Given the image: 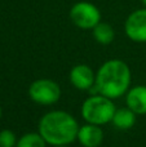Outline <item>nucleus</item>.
Segmentation results:
<instances>
[{
    "label": "nucleus",
    "instance_id": "0eeeda50",
    "mask_svg": "<svg viewBox=\"0 0 146 147\" xmlns=\"http://www.w3.org/2000/svg\"><path fill=\"white\" fill-rule=\"evenodd\" d=\"M70 83L79 90H88L96 84V72L88 65H76L70 71Z\"/></svg>",
    "mask_w": 146,
    "mask_h": 147
},
{
    "label": "nucleus",
    "instance_id": "7ed1b4c3",
    "mask_svg": "<svg viewBox=\"0 0 146 147\" xmlns=\"http://www.w3.org/2000/svg\"><path fill=\"white\" fill-rule=\"evenodd\" d=\"M116 111L113 99L103 94H92L82 105V116L87 123L105 125L111 123Z\"/></svg>",
    "mask_w": 146,
    "mask_h": 147
},
{
    "label": "nucleus",
    "instance_id": "f257e3e1",
    "mask_svg": "<svg viewBox=\"0 0 146 147\" xmlns=\"http://www.w3.org/2000/svg\"><path fill=\"white\" fill-rule=\"evenodd\" d=\"M38 130L48 145L69 146L76 141L79 124L69 112L53 110L41 116Z\"/></svg>",
    "mask_w": 146,
    "mask_h": 147
},
{
    "label": "nucleus",
    "instance_id": "1a4fd4ad",
    "mask_svg": "<svg viewBox=\"0 0 146 147\" xmlns=\"http://www.w3.org/2000/svg\"><path fill=\"white\" fill-rule=\"evenodd\" d=\"M126 105L136 115H146V85H135L126 93Z\"/></svg>",
    "mask_w": 146,
    "mask_h": 147
},
{
    "label": "nucleus",
    "instance_id": "6e6552de",
    "mask_svg": "<svg viewBox=\"0 0 146 147\" xmlns=\"http://www.w3.org/2000/svg\"><path fill=\"white\" fill-rule=\"evenodd\" d=\"M76 140L83 147H98L103 141V130L101 125L87 123L79 127Z\"/></svg>",
    "mask_w": 146,
    "mask_h": 147
},
{
    "label": "nucleus",
    "instance_id": "20e7f679",
    "mask_svg": "<svg viewBox=\"0 0 146 147\" xmlns=\"http://www.w3.org/2000/svg\"><path fill=\"white\" fill-rule=\"evenodd\" d=\"M28 97L38 105L51 106L61 98V88L51 79H38L28 86Z\"/></svg>",
    "mask_w": 146,
    "mask_h": 147
},
{
    "label": "nucleus",
    "instance_id": "2eb2a0df",
    "mask_svg": "<svg viewBox=\"0 0 146 147\" xmlns=\"http://www.w3.org/2000/svg\"><path fill=\"white\" fill-rule=\"evenodd\" d=\"M52 147H67V146H52Z\"/></svg>",
    "mask_w": 146,
    "mask_h": 147
},
{
    "label": "nucleus",
    "instance_id": "f03ea898",
    "mask_svg": "<svg viewBox=\"0 0 146 147\" xmlns=\"http://www.w3.org/2000/svg\"><path fill=\"white\" fill-rule=\"evenodd\" d=\"M131 69L122 59H109L96 72V86L100 94L111 99L124 96L131 88Z\"/></svg>",
    "mask_w": 146,
    "mask_h": 147
},
{
    "label": "nucleus",
    "instance_id": "9d476101",
    "mask_svg": "<svg viewBox=\"0 0 146 147\" xmlns=\"http://www.w3.org/2000/svg\"><path fill=\"white\" fill-rule=\"evenodd\" d=\"M111 123L114 124V127H116L120 130L131 129L136 124V114L131 109H128V107L116 109Z\"/></svg>",
    "mask_w": 146,
    "mask_h": 147
},
{
    "label": "nucleus",
    "instance_id": "39448f33",
    "mask_svg": "<svg viewBox=\"0 0 146 147\" xmlns=\"http://www.w3.org/2000/svg\"><path fill=\"white\" fill-rule=\"evenodd\" d=\"M70 20L76 27L92 30L97 23L101 22V12L92 3L78 1L70 9Z\"/></svg>",
    "mask_w": 146,
    "mask_h": 147
},
{
    "label": "nucleus",
    "instance_id": "f8f14e48",
    "mask_svg": "<svg viewBox=\"0 0 146 147\" xmlns=\"http://www.w3.org/2000/svg\"><path fill=\"white\" fill-rule=\"evenodd\" d=\"M48 143L45 142L40 133H26L21 138H18L16 147H45Z\"/></svg>",
    "mask_w": 146,
    "mask_h": 147
},
{
    "label": "nucleus",
    "instance_id": "dca6fc26",
    "mask_svg": "<svg viewBox=\"0 0 146 147\" xmlns=\"http://www.w3.org/2000/svg\"><path fill=\"white\" fill-rule=\"evenodd\" d=\"M0 117H1V106H0Z\"/></svg>",
    "mask_w": 146,
    "mask_h": 147
},
{
    "label": "nucleus",
    "instance_id": "9b49d317",
    "mask_svg": "<svg viewBox=\"0 0 146 147\" xmlns=\"http://www.w3.org/2000/svg\"><path fill=\"white\" fill-rule=\"evenodd\" d=\"M93 31V38L96 41L102 45H109L114 41L115 38V31H114L113 26L107 22H100L92 28Z\"/></svg>",
    "mask_w": 146,
    "mask_h": 147
},
{
    "label": "nucleus",
    "instance_id": "ddd939ff",
    "mask_svg": "<svg viewBox=\"0 0 146 147\" xmlns=\"http://www.w3.org/2000/svg\"><path fill=\"white\" fill-rule=\"evenodd\" d=\"M16 134L9 129H4L0 132V147H16L17 145Z\"/></svg>",
    "mask_w": 146,
    "mask_h": 147
},
{
    "label": "nucleus",
    "instance_id": "4468645a",
    "mask_svg": "<svg viewBox=\"0 0 146 147\" xmlns=\"http://www.w3.org/2000/svg\"><path fill=\"white\" fill-rule=\"evenodd\" d=\"M141 3H142V4H144V7L146 8V0H141Z\"/></svg>",
    "mask_w": 146,
    "mask_h": 147
},
{
    "label": "nucleus",
    "instance_id": "423d86ee",
    "mask_svg": "<svg viewBox=\"0 0 146 147\" xmlns=\"http://www.w3.org/2000/svg\"><path fill=\"white\" fill-rule=\"evenodd\" d=\"M124 31L135 43H146V8L135 10L127 17Z\"/></svg>",
    "mask_w": 146,
    "mask_h": 147
}]
</instances>
